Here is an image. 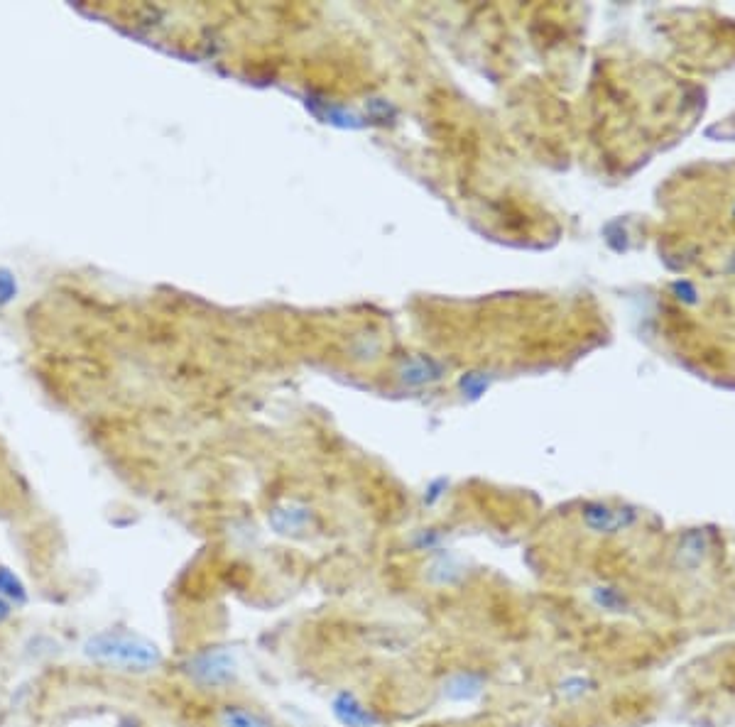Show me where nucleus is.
Returning <instances> with one entry per match:
<instances>
[{"label": "nucleus", "instance_id": "1", "mask_svg": "<svg viewBox=\"0 0 735 727\" xmlns=\"http://www.w3.org/2000/svg\"><path fill=\"white\" fill-rule=\"evenodd\" d=\"M81 657L101 671L121 676H150L165 666V654L145 634L108 627L84 639Z\"/></svg>", "mask_w": 735, "mask_h": 727}, {"label": "nucleus", "instance_id": "2", "mask_svg": "<svg viewBox=\"0 0 735 727\" xmlns=\"http://www.w3.org/2000/svg\"><path fill=\"white\" fill-rule=\"evenodd\" d=\"M179 674L189 686L204 693H226L241 681V661L233 649L223 644L194 649L187 659L179 664Z\"/></svg>", "mask_w": 735, "mask_h": 727}, {"label": "nucleus", "instance_id": "3", "mask_svg": "<svg viewBox=\"0 0 735 727\" xmlns=\"http://www.w3.org/2000/svg\"><path fill=\"white\" fill-rule=\"evenodd\" d=\"M331 718L341 727H380V713L363 701L351 688H341L331 696L329 703Z\"/></svg>", "mask_w": 735, "mask_h": 727}, {"label": "nucleus", "instance_id": "4", "mask_svg": "<svg viewBox=\"0 0 735 727\" xmlns=\"http://www.w3.org/2000/svg\"><path fill=\"white\" fill-rule=\"evenodd\" d=\"M488 676L478 669H456L444 676L439 693L449 703H476L486 693Z\"/></svg>", "mask_w": 735, "mask_h": 727}, {"label": "nucleus", "instance_id": "5", "mask_svg": "<svg viewBox=\"0 0 735 727\" xmlns=\"http://www.w3.org/2000/svg\"><path fill=\"white\" fill-rule=\"evenodd\" d=\"M214 727H280V723L250 703L223 701L214 710Z\"/></svg>", "mask_w": 735, "mask_h": 727}, {"label": "nucleus", "instance_id": "6", "mask_svg": "<svg viewBox=\"0 0 735 727\" xmlns=\"http://www.w3.org/2000/svg\"><path fill=\"white\" fill-rule=\"evenodd\" d=\"M588 595H591V603L598 610L611 612V615H625V612L633 610V598L623 588L611 586V583H601V586L591 588Z\"/></svg>", "mask_w": 735, "mask_h": 727}, {"label": "nucleus", "instance_id": "7", "mask_svg": "<svg viewBox=\"0 0 735 727\" xmlns=\"http://www.w3.org/2000/svg\"><path fill=\"white\" fill-rule=\"evenodd\" d=\"M557 693L562 701L571 705L584 703L598 693V681L588 674H566L564 679L557 683Z\"/></svg>", "mask_w": 735, "mask_h": 727}, {"label": "nucleus", "instance_id": "8", "mask_svg": "<svg viewBox=\"0 0 735 727\" xmlns=\"http://www.w3.org/2000/svg\"><path fill=\"white\" fill-rule=\"evenodd\" d=\"M711 556V546L704 544L699 537H686V541L677 551V566L684 568V573H694L704 566L706 559Z\"/></svg>", "mask_w": 735, "mask_h": 727}, {"label": "nucleus", "instance_id": "9", "mask_svg": "<svg viewBox=\"0 0 735 727\" xmlns=\"http://www.w3.org/2000/svg\"><path fill=\"white\" fill-rule=\"evenodd\" d=\"M0 598L8 600L10 605H23L27 603V590L20 578L15 573H10L8 568H0Z\"/></svg>", "mask_w": 735, "mask_h": 727}, {"label": "nucleus", "instance_id": "10", "mask_svg": "<svg viewBox=\"0 0 735 727\" xmlns=\"http://www.w3.org/2000/svg\"><path fill=\"white\" fill-rule=\"evenodd\" d=\"M625 517L618 515V512L611 510H596V512H588V527L596 529L598 534H615L618 529L625 527Z\"/></svg>", "mask_w": 735, "mask_h": 727}, {"label": "nucleus", "instance_id": "11", "mask_svg": "<svg viewBox=\"0 0 735 727\" xmlns=\"http://www.w3.org/2000/svg\"><path fill=\"white\" fill-rule=\"evenodd\" d=\"M10 612H13V605L8 603V600L0 598V622H5L10 617Z\"/></svg>", "mask_w": 735, "mask_h": 727}]
</instances>
